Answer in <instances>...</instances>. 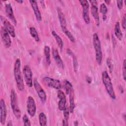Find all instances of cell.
I'll return each instance as SVG.
<instances>
[{"label": "cell", "instance_id": "cell-1", "mask_svg": "<svg viewBox=\"0 0 126 126\" xmlns=\"http://www.w3.org/2000/svg\"><path fill=\"white\" fill-rule=\"evenodd\" d=\"M14 75L18 89L20 91H23L25 87L21 71V61L19 59H17L14 63Z\"/></svg>", "mask_w": 126, "mask_h": 126}, {"label": "cell", "instance_id": "cell-2", "mask_svg": "<svg viewBox=\"0 0 126 126\" xmlns=\"http://www.w3.org/2000/svg\"><path fill=\"white\" fill-rule=\"evenodd\" d=\"M102 80L109 95L113 99H115L116 97L113 88L111 80L106 71H104L102 73Z\"/></svg>", "mask_w": 126, "mask_h": 126}, {"label": "cell", "instance_id": "cell-3", "mask_svg": "<svg viewBox=\"0 0 126 126\" xmlns=\"http://www.w3.org/2000/svg\"><path fill=\"white\" fill-rule=\"evenodd\" d=\"M93 46L95 50V60L98 64H100L102 59V53L101 48V43L99 37L96 33H94L93 36Z\"/></svg>", "mask_w": 126, "mask_h": 126}, {"label": "cell", "instance_id": "cell-4", "mask_svg": "<svg viewBox=\"0 0 126 126\" xmlns=\"http://www.w3.org/2000/svg\"><path fill=\"white\" fill-rule=\"evenodd\" d=\"M10 103L14 116L17 119H19L21 118V111L18 104L17 95L13 89L11 90V91Z\"/></svg>", "mask_w": 126, "mask_h": 126}, {"label": "cell", "instance_id": "cell-5", "mask_svg": "<svg viewBox=\"0 0 126 126\" xmlns=\"http://www.w3.org/2000/svg\"><path fill=\"white\" fill-rule=\"evenodd\" d=\"M23 72L26 85L30 88L32 87L33 85L32 72L29 65H25L23 67Z\"/></svg>", "mask_w": 126, "mask_h": 126}, {"label": "cell", "instance_id": "cell-6", "mask_svg": "<svg viewBox=\"0 0 126 126\" xmlns=\"http://www.w3.org/2000/svg\"><path fill=\"white\" fill-rule=\"evenodd\" d=\"M83 8V18L85 22L87 24L90 23V19L89 17V3L86 0H82L79 1Z\"/></svg>", "mask_w": 126, "mask_h": 126}, {"label": "cell", "instance_id": "cell-7", "mask_svg": "<svg viewBox=\"0 0 126 126\" xmlns=\"http://www.w3.org/2000/svg\"><path fill=\"white\" fill-rule=\"evenodd\" d=\"M33 84L34 89L35 90L39 98L42 103H44L46 100V95L44 90L36 79H34L33 80Z\"/></svg>", "mask_w": 126, "mask_h": 126}, {"label": "cell", "instance_id": "cell-8", "mask_svg": "<svg viewBox=\"0 0 126 126\" xmlns=\"http://www.w3.org/2000/svg\"><path fill=\"white\" fill-rule=\"evenodd\" d=\"M27 110L28 114L31 117L35 115L36 110V104L33 98L31 96H29L27 98Z\"/></svg>", "mask_w": 126, "mask_h": 126}, {"label": "cell", "instance_id": "cell-9", "mask_svg": "<svg viewBox=\"0 0 126 126\" xmlns=\"http://www.w3.org/2000/svg\"><path fill=\"white\" fill-rule=\"evenodd\" d=\"M0 35L2 42L6 48H9L11 46V41L9 33L4 27H1L0 29Z\"/></svg>", "mask_w": 126, "mask_h": 126}, {"label": "cell", "instance_id": "cell-10", "mask_svg": "<svg viewBox=\"0 0 126 126\" xmlns=\"http://www.w3.org/2000/svg\"><path fill=\"white\" fill-rule=\"evenodd\" d=\"M43 81L49 87L59 90L62 87L61 81L57 79H55L49 77H45L43 78Z\"/></svg>", "mask_w": 126, "mask_h": 126}, {"label": "cell", "instance_id": "cell-11", "mask_svg": "<svg viewBox=\"0 0 126 126\" xmlns=\"http://www.w3.org/2000/svg\"><path fill=\"white\" fill-rule=\"evenodd\" d=\"M91 4V14L95 21V23L97 26H99V17L97 6V1L96 0H90Z\"/></svg>", "mask_w": 126, "mask_h": 126}, {"label": "cell", "instance_id": "cell-12", "mask_svg": "<svg viewBox=\"0 0 126 126\" xmlns=\"http://www.w3.org/2000/svg\"><path fill=\"white\" fill-rule=\"evenodd\" d=\"M0 20L2 24L3 25L4 27L9 32V34L12 37H14L15 36V29L13 26L11 24V23L7 19H6L5 17L2 16V15L0 16Z\"/></svg>", "mask_w": 126, "mask_h": 126}, {"label": "cell", "instance_id": "cell-13", "mask_svg": "<svg viewBox=\"0 0 126 126\" xmlns=\"http://www.w3.org/2000/svg\"><path fill=\"white\" fill-rule=\"evenodd\" d=\"M58 97L60 99L58 102V108L60 111H63L66 106V99L64 93L60 90L57 92Z\"/></svg>", "mask_w": 126, "mask_h": 126}, {"label": "cell", "instance_id": "cell-14", "mask_svg": "<svg viewBox=\"0 0 126 126\" xmlns=\"http://www.w3.org/2000/svg\"><path fill=\"white\" fill-rule=\"evenodd\" d=\"M0 121L1 125H4L6 121L7 110L5 102L3 99H1L0 101Z\"/></svg>", "mask_w": 126, "mask_h": 126}, {"label": "cell", "instance_id": "cell-15", "mask_svg": "<svg viewBox=\"0 0 126 126\" xmlns=\"http://www.w3.org/2000/svg\"><path fill=\"white\" fill-rule=\"evenodd\" d=\"M5 13L7 16L12 21V23L15 25H16L17 21L14 16L13 9L10 3H6L5 6Z\"/></svg>", "mask_w": 126, "mask_h": 126}, {"label": "cell", "instance_id": "cell-16", "mask_svg": "<svg viewBox=\"0 0 126 126\" xmlns=\"http://www.w3.org/2000/svg\"><path fill=\"white\" fill-rule=\"evenodd\" d=\"M52 55L54 58V59L56 62L57 65L61 68H63L64 65L63 62L59 55L58 50L57 48H53L52 49Z\"/></svg>", "mask_w": 126, "mask_h": 126}, {"label": "cell", "instance_id": "cell-17", "mask_svg": "<svg viewBox=\"0 0 126 126\" xmlns=\"http://www.w3.org/2000/svg\"><path fill=\"white\" fill-rule=\"evenodd\" d=\"M29 2L32 7V8L33 9V11L36 20L38 22L40 21L41 20V15L37 5V1L32 0H30Z\"/></svg>", "mask_w": 126, "mask_h": 126}, {"label": "cell", "instance_id": "cell-18", "mask_svg": "<svg viewBox=\"0 0 126 126\" xmlns=\"http://www.w3.org/2000/svg\"><path fill=\"white\" fill-rule=\"evenodd\" d=\"M57 13H58V17H59V19L60 21L62 29L66 28V22L65 16L62 10L61 9V8L59 7L57 8Z\"/></svg>", "mask_w": 126, "mask_h": 126}, {"label": "cell", "instance_id": "cell-19", "mask_svg": "<svg viewBox=\"0 0 126 126\" xmlns=\"http://www.w3.org/2000/svg\"><path fill=\"white\" fill-rule=\"evenodd\" d=\"M67 94L69 95V111L70 113H73L74 108L75 107L74 101V93L73 89H72L69 91Z\"/></svg>", "mask_w": 126, "mask_h": 126}, {"label": "cell", "instance_id": "cell-20", "mask_svg": "<svg viewBox=\"0 0 126 126\" xmlns=\"http://www.w3.org/2000/svg\"><path fill=\"white\" fill-rule=\"evenodd\" d=\"M114 33L116 37L120 40H121L123 38V33L121 30L119 22L116 23L114 28Z\"/></svg>", "mask_w": 126, "mask_h": 126}, {"label": "cell", "instance_id": "cell-21", "mask_svg": "<svg viewBox=\"0 0 126 126\" xmlns=\"http://www.w3.org/2000/svg\"><path fill=\"white\" fill-rule=\"evenodd\" d=\"M63 111V116L64 118L63 120V126H68V121L69 116V108L67 106H65Z\"/></svg>", "mask_w": 126, "mask_h": 126}, {"label": "cell", "instance_id": "cell-22", "mask_svg": "<svg viewBox=\"0 0 126 126\" xmlns=\"http://www.w3.org/2000/svg\"><path fill=\"white\" fill-rule=\"evenodd\" d=\"M66 52L67 54L72 57V58L73 59V67H74V71H76L77 70V66H78V63L77 61L76 58V56L74 54V53L72 52L71 50L68 49L66 50Z\"/></svg>", "mask_w": 126, "mask_h": 126}, {"label": "cell", "instance_id": "cell-23", "mask_svg": "<svg viewBox=\"0 0 126 126\" xmlns=\"http://www.w3.org/2000/svg\"><path fill=\"white\" fill-rule=\"evenodd\" d=\"M52 34L53 35V36H54V37L55 38V39L56 40V42L58 45V46H59V47L60 48L61 50L62 49L63 47V41L62 40V39L61 38V37L56 33V32H55V31H53L52 32Z\"/></svg>", "mask_w": 126, "mask_h": 126}, {"label": "cell", "instance_id": "cell-24", "mask_svg": "<svg viewBox=\"0 0 126 126\" xmlns=\"http://www.w3.org/2000/svg\"><path fill=\"white\" fill-rule=\"evenodd\" d=\"M44 53L46 58L47 63L49 65L51 63L50 61V49L48 46H45L44 48Z\"/></svg>", "mask_w": 126, "mask_h": 126}, {"label": "cell", "instance_id": "cell-25", "mask_svg": "<svg viewBox=\"0 0 126 126\" xmlns=\"http://www.w3.org/2000/svg\"><path fill=\"white\" fill-rule=\"evenodd\" d=\"M47 118L45 114L43 112H41L39 115V122L41 126H45L47 125Z\"/></svg>", "mask_w": 126, "mask_h": 126}, {"label": "cell", "instance_id": "cell-26", "mask_svg": "<svg viewBox=\"0 0 126 126\" xmlns=\"http://www.w3.org/2000/svg\"><path fill=\"white\" fill-rule=\"evenodd\" d=\"M30 33L31 36L34 38L35 41L38 42L39 41V37L38 36L37 32L33 27H31L30 28Z\"/></svg>", "mask_w": 126, "mask_h": 126}, {"label": "cell", "instance_id": "cell-27", "mask_svg": "<svg viewBox=\"0 0 126 126\" xmlns=\"http://www.w3.org/2000/svg\"><path fill=\"white\" fill-rule=\"evenodd\" d=\"M100 12L102 14V19L105 21L107 19L106 13L107 12V8L104 3H102L100 6Z\"/></svg>", "mask_w": 126, "mask_h": 126}, {"label": "cell", "instance_id": "cell-28", "mask_svg": "<svg viewBox=\"0 0 126 126\" xmlns=\"http://www.w3.org/2000/svg\"><path fill=\"white\" fill-rule=\"evenodd\" d=\"M62 31H63V32L64 33V34L68 37V38H69V39L73 43L75 42V38L74 37V36H73L72 34L67 29V28H65L63 29H62Z\"/></svg>", "mask_w": 126, "mask_h": 126}, {"label": "cell", "instance_id": "cell-29", "mask_svg": "<svg viewBox=\"0 0 126 126\" xmlns=\"http://www.w3.org/2000/svg\"><path fill=\"white\" fill-rule=\"evenodd\" d=\"M23 120L24 126H31L30 121L29 118L28 117V116L26 115H24V116L23 117Z\"/></svg>", "mask_w": 126, "mask_h": 126}, {"label": "cell", "instance_id": "cell-30", "mask_svg": "<svg viewBox=\"0 0 126 126\" xmlns=\"http://www.w3.org/2000/svg\"><path fill=\"white\" fill-rule=\"evenodd\" d=\"M123 76L125 80H126V60H124L123 64Z\"/></svg>", "mask_w": 126, "mask_h": 126}, {"label": "cell", "instance_id": "cell-31", "mask_svg": "<svg viewBox=\"0 0 126 126\" xmlns=\"http://www.w3.org/2000/svg\"><path fill=\"white\" fill-rule=\"evenodd\" d=\"M106 63H107V65L108 66V68H109L110 71H112V69H113V64H112V63L111 62V59L110 58H108L107 59Z\"/></svg>", "mask_w": 126, "mask_h": 126}, {"label": "cell", "instance_id": "cell-32", "mask_svg": "<svg viewBox=\"0 0 126 126\" xmlns=\"http://www.w3.org/2000/svg\"><path fill=\"white\" fill-rule=\"evenodd\" d=\"M117 7L119 9H121L123 6V1L122 0H118L117 1Z\"/></svg>", "mask_w": 126, "mask_h": 126}, {"label": "cell", "instance_id": "cell-33", "mask_svg": "<svg viewBox=\"0 0 126 126\" xmlns=\"http://www.w3.org/2000/svg\"><path fill=\"white\" fill-rule=\"evenodd\" d=\"M122 27L124 29H126V14H124V17L123 18L122 20Z\"/></svg>", "mask_w": 126, "mask_h": 126}, {"label": "cell", "instance_id": "cell-34", "mask_svg": "<svg viewBox=\"0 0 126 126\" xmlns=\"http://www.w3.org/2000/svg\"><path fill=\"white\" fill-rule=\"evenodd\" d=\"M16 1H17V2H18V3H22L23 2V1L22 0H16Z\"/></svg>", "mask_w": 126, "mask_h": 126}, {"label": "cell", "instance_id": "cell-35", "mask_svg": "<svg viewBox=\"0 0 126 126\" xmlns=\"http://www.w3.org/2000/svg\"><path fill=\"white\" fill-rule=\"evenodd\" d=\"M7 126H12V124L11 122H8V123L7 124Z\"/></svg>", "mask_w": 126, "mask_h": 126}, {"label": "cell", "instance_id": "cell-36", "mask_svg": "<svg viewBox=\"0 0 126 126\" xmlns=\"http://www.w3.org/2000/svg\"><path fill=\"white\" fill-rule=\"evenodd\" d=\"M105 2H106V3H108V4H109V2H110V1L109 0V1H107V0H105Z\"/></svg>", "mask_w": 126, "mask_h": 126}]
</instances>
